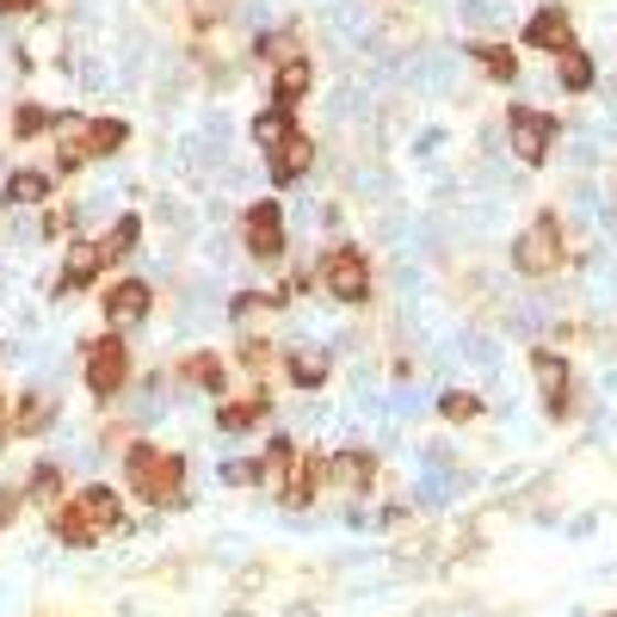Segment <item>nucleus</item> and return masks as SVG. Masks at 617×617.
<instances>
[{
    "label": "nucleus",
    "mask_w": 617,
    "mask_h": 617,
    "mask_svg": "<svg viewBox=\"0 0 617 617\" xmlns=\"http://www.w3.org/2000/svg\"><path fill=\"white\" fill-rule=\"evenodd\" d=\"M507 130H512L519 161H531V167H538L543 154H550V142H555V118H550V111H531V106L507 111Z\"/></svg>",
    "instance_id": "6"
},
{
    "label": "nucleus",
    "mask_w": 617,
    "mask_h": 617,
    "mask_svg": "<svg viewBox=\"0 0 617 617\" xmlns=\"http://www.w3.org/2000/svg\"><path fill=\"white\" fill-rule=\"evenodd\" d=\"M62 130V167H87L93 154H111V149H123V130L118 118H93V123H80V118H62L56 123Z\"/></svg>",
    "instance_id": "3"
},
{
    "label": "nucleus",
    "mask_w": 617,
    "mask_h": 617,
    "mask_svg": "<svg viewBox=\"0 0 617 617\" xmlns=\"http://www.w3.org/2000/svg\"><path fill=\"white\" fill-rule=\"evenodd\" d=\"M130 247H137V216H123L118 229L99 241V260H118V253H130Z\"/></svg>",
    "instance_id": "24"
},
{
    "label": "nucleus",
    "mask_w": 617,
    "mask_h": 617,
    "mask_svg": "<svg viewBox=\"0 0 617 617\" xmlns=\"http://www.w3.org/2000/svg\"><path fill=\"white\" fill-rule=\"evenodd\" d=\"M99 247H75V253H68V272H62V291H80V284H93V278H99Z\"/></svg>",
    "instance_id": "18"
},
{
    "label": "nucleus",
    "mask_w": 617,
    "mask_h": 617,
    "mask_svg": "<svg viewBox=\"0 0 617 617\" xmlns=\"http://www.w3.org/2000/svg\"><path fill=\"white\" fill-rule=\"evenodd\" d=\"M524 37L538 50H574V31H569V13H555V7H543V13H531V25H524Z\"/></svg>",
    "instance_id": "10"
},
{
    "label": "nucleus",
    "mask_w": 617,
    "mask_h": 617,
    "mask_svg": "<svg viewBox=\"0 0 617 617\" xmlns=\"http://www.w3.org/2000/svg\"><path fill=\"white\" fill-rule=\"evenodd\" d=\"M44 198H50L44 173H13V180H7V204H44Z\"/></svg>",
    "instance_id": "20"
},
{
    "label": "nucleus",
    "mask_w": 617,
    "mask_h": 617,
    "mask_svg": "<svg viewBox=\"0 0 617 617\" xmlns=\"http://www.w3.org/2000/svg\"><path fill=\"white\" fill-rule=\"evenodd\" d=\"M327 291L339 296V303H365L370 291V266L358 247H339V253H327Z\"/></svg>",
    "instance_id": "7"
},
{
    "label": "nucleus",
    "mask_w": 617,
    "mask_h": 617,
    "mask_svg": "<svg viewBox=\"0 0 617 617\" xmlns=\"http://www.w3.org/2000/svg\"><path fill=\"white\" fill-rule=\"evenodd\" d=\"M37 0H0V13H31Z\"/></svg>",
    "instance_id": "29"
},
{
    "label": "nucleus",
    "mask_w": 617,
    "mask_h": 617,
    "mask_svg": "<svg viewBox=\"0 0 617 617\" xmlns=\"http://www.w3.org/2000/svg\"><path fill=\"white\" fill-rule=\"evenodd\" d=\"M241 235H247V247H253L260 260H278V253H284V210H278L272 198L253 204V210L241 216Z\"/></svg>",
    "instance_id": "8"
},
{
    "label": "nucleus",
    "mask_w": 617,
    "mask_h": 617,
    "mask_svg": "<svg viewBox=\"0 0 617 617\" xmlns=\"http://www.w3.org/2000/svg\"><path fill=\"white\" fill-rule=\"evenodd\" d=\"M123 377H130V353H123V339H111V334L93 339V346H87V389L106 401V396H118V389H123Z\"/></svg>",
    "instance_id": "5"
},
{
    "label": "nucleus",
    "mask_w": 617,
    "mask_h": 617,
    "mask_svg": "<svg viewBox=\"0 0 617 617\" xmlns=\"http://www.w3.org/2000/svg\"><path fill=\"white\" fill-rule=\"evenodd\" d=\"M308 161H315V142H308L303 130H296L291 142H278V149H272V180H278V185L303 180V173H308Z\"/></svg>",
    "instance_id": "11"
},
{
    "label": "nucleus",
    "mask_w": 617,
    "mask_h": 617,
    "mask_svg": "<svg viewBox=\"0 0 617 617\" xmlns=\"http://www.w3.org/2000/svg\"><path fill=\"white\" fill-rule=\"evenodd\" d=\"M44 426H50V401H44V396H31L25 408L13 414V432H44Z\"/></svg>",
    "instance_id": "28"
},
{
    "label": "nucleus",
    "mask_w": 617,
    "mask_h": 617,
    "mask_svg": "<svg viewBox=\"0 0 617 617\" xmlns=\"http://www.w3.org/2000/svg\"><path fill=\"white\" fill-rule=\"evenodd\" d=\"M562 87L569 93L593 87V62H586V50H562Z\"/></svg>",
    "instance_id": "21"
},
{
    "label": "nucleus",
    "mask_w": 617,
    "mask_h": 617,
    "mask_svg": "<svg viewBox=\"0 0 617 617\" xmlns=\"http://www.w3.org/2000/svg\"><path fill=\"white\" fill-rule=\"evenodd\" d=\"M322 377H327V358H322V353H291V383L315 389Z\"/></svg>",
    "instance_id": "23"
},
{
    "label": "nucleus",
    "mask_w": 617,
    "mask_h": 617,
    "mask_svg": "<svg viewBox=\"0 0 617 617\" xmlns=\"http://www.w3.org/2000/svg\"><path fill=\"white\" fill-rule=\"evenodd\" d=\"M291 463H296V445H291V439H272V445H266V457H260V488L284 494V481H291Z\"/></svg>",
    "instance_id": "13"
},
{
    "label": "nucleus",
    "mask_w": 617,
    "mask_h": 617,
    "mask_svg": "<svg viewBox=\"0 0 617 617\" xmlns=\"http://www.w3.org/2000/svg\"><path fill=\"white\" fill-rule=\"evenodd\" d=\"M260 414H266V401H229V408H223V426L247 432V426H260Z\"/></svg>",
    "instance_id": "25"
},
{
    "label": "nucleus",
    "mask_w": 617,
    "mask_h": 617,
    "mask_svg": "<svg viewBox=\"0 0 617 617\" xmlns=\"http://www.w3.org/2000/svg\"><path fill=\"white\" fill-rule=\"evenodd\" d=\"M118 494L111 488H87V494H75L68 507L56 512V538L62 543H99L106 531H118Z\"/></svg>",
    "instance_id": "1"
},
{
    "label": "nucleus",
    "mask_w": 617,
    "mask_h": 617,
    "mask_svg": "<svg viewBox=\"0 0 617 617\" xmlns=\"http://www.w3.org/2000/svg\"><path fill=\"white\" fill-rule=\"evenodd\" d=\"M308 93V62L303 56H291V62H278V80H272V106H284L291 111L296 99Z\"/></svg>",
    "instance_id": "12"
},
{
    "label": "nucleus",
    "mask_w": 617,
    "mask_h": 617,
    "mask_svg": "<svg viewBox=\"0 0 617 617\" xmlns=\"http://www.w3.org/2000/svg\"><path fill=\"white\" fill-rule=\"evenodd\" d=\"M439 414H445V420H476L481 401L469 396V389H451V396H439Z\"/></svg>",
    "instance_id": "27"
},
{
    "label": "nucleus",
    "mask_w": 617,
    "mask_h": 617,
    "mask_svg": "<svg viewBox=\"0 0 617 617\" xmlns=\"http://www.w3.org/2000/svg\"><path fill=\"white\" fill-rule=\"evenodd\" d=\"M123 463H130V488H137L142 500H154V507H173V500H180L185 457H173V451H154V445H137Z\"/></svg>",
    "instance_id": "2"
},
{
    "label": "nucleus",
    "mask_w": 617,
    "mask_h": 617,
    "mask_svg": "<svg viewBox=\"0 0 617 617\" xmlns=\"http://www.w3.org/2000/svg\"><path fill=\"white\" fill-rule=\"evenodd\" d=\"M327 476H334L339 488H365V481L377 476V463H370V451H339V457L327 463Z\"/></svg>",
    "instance_id": "14"
},
{
    "label": "nucleus",
    "mask_w": 617,
    "mask_h": 617,
    "mask_svg": "<svg viewBox=\"0 0 617 617\" xmlns=\"http://www.w3.org/2000/svg\"><path fill=\"white\" fill-rule=\"evenodd\" d=\"M291 137H296V123H291V111H284V106L260 111V123H253V142H260L266 154H272L278 142H291Z\"/></svg>",
    "instance_id": "17"
},
{
    "label": "nucleus",
    "mask_w": 617,
    "mask_h": 617,
    "mask_svg": "<svg viewBox=\"0 0 617 617\" xmlns=\"http://www.w3.org/2000/svg\"><path fill=\"white\" fill-rule=\"evenodd\" d=\"M531 377H538V389H543V408H550V414H569V358H555L550 346H538V353H531Z\"/></svg>",
    "instance_id": "9"
},
{
    "label": "nucleus",
    "mask_w": 617,
    "mask_h": 617,
    "mask_svg": "<svg viewBox=\"0 0 617 617\" xmlns=\"http://www.w3.org/2000/svg\"><path fill=\"white\" fill-rule=\"evenodd\" d=\"M512 260H519L524 278H543L562 266V229H555V216H538V223L512 241Z\"/></svg>",
    "instance_id": "4"
},
{
    "label": "nucleus",
    "mask_w": 617,
    "mask_h": 617,
    "mask_svg": "<svg viewBox=\"0 0 617 617\" xmlns=\"http://www.w3.org/2000/svg\"><path fill=\"white\" fill-rule=\"evenodd\" d=\"M476 62L488 68L494 80H512V75H519V56H512V44H476Z\"/></svg>",
    "instance_id": "19"
},
{
    "label": "nucleus",
    "mask_w": 617,
    "mask_h": 617,
    "mask_svg": "<svg viewBox=\"0 0 617 617\" xmlns=\"http://www.w3.org/2000/svg\"><path fill=\"white\" fill-rule=\"evenodd\" d=\"M185 383H198V389H216V383H223V365H216L210 353L185 358Z\"/></svg>",
    "instance_id": "26"
},
{
    "label": "nucleus",
    "mask_w": 617,
    "mask_h": 617,
    "mask_svg": "<svg viewBox=\"0 0 617 617\" xmlns=\"http://www.w3.org/2000/svg\"><path fill=\"white\" fill-rule=\"evenodd\" d=\"M7 432H13V414H7V408H0V439H7Z\"/></svg>",
    "instance_id": "30"
},
{
    "label": "nucleus",
    "mask_w": 617,
    "mask_h": 617,
    "mask_svg": "<svg viewBox=\"0 0 617 617\" xmlns=\"http://www.w3.org/2000/svg\"><path fill=\"white\" fill-rule=\"evenodd\" d=\"M56 111H44V106H19L13 111V137H37V130H56Z\"/></svg>",
    "instance_id": "22"
},
{
    "label": "nucleus",
    "mask_w": 617,
    "mask_h": 617,
    "mask_svg": "<svg viewBox=\"0 0 617 617\" xmlns=\"http://www.w3.org/2000/svg\"><path fill=\"white\" fill-rule=\"evenodd\" d=\"M315 481H322V463L296 457L291 463V481H284V500H291V507H308V500H315Z\"/></svg>",
    "instance_id": "16"
},
{
    "label": "nucleus",
    "mask_w": 617,
    "mask_h": 617,
    "mask_svg": "<svg viewBox=\"0 0 617 617\" xmlns=\"http://www.w3.org/2000/svg\"><path fill=\"white\" fill-rule=\"evenodd\" d=\"M111 315H118V322H142V315H149V284H137V278L111 284Z\"/></svg>",
    "instance_id": "15"
}]
</instances>
